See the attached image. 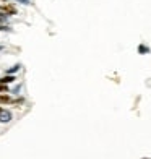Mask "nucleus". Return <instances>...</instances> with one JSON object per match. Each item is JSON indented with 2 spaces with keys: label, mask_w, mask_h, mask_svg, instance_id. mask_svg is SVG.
Returning a JSON list of instances; mask_svg holds the SVG:
<instances>
[{
  "label": "nucleus",
  "mask_w": 151,
  "mask_h": 159,
  "mask_svg": "<svg viewBox=\"0 0 151 159\" xmlns=\"http://www.w3.org/2000/svg\"><path fill=\"white\" fill-rule=\"evenodd\" d=\"M0 11L5 13V15H15L16 8H15V5H11V3H3L0 7Z\"/></svg>",
  "instance_id": "1"
},
{
  "label": "nucleus",
  "mask_w": 151,
  "mask_h": 159,
  "mask_svg": "<svg viewBox=\"0 0 151 159\" xmlns=\"http://www.w3.org/2000/svg\"><path fill=\"white\" fill-rule=\"evenodd\" d=\"M10 120H11V114L8 111L0 112V122H2V124H7V122H10Z\"/></svg>",
  "instance_id": "2"
},
{
  "label": "nucleus",
  "mask_w": 151,
  "mask_h": 159,
  "mask_svg": "<svg viewBox=\"0 0 151 159\" xmlns=\"http://www.w3.org/2000/svg\"><path fill=\"white\" fill-rule=\"evenodd\" d=\"M13 102V99L8 94H0V104H10Z\"/></svg>",
  "instance_id": "3"
},
{
  "label": "nucleus",
  "mask_w": 151,
  "mask_h": 159,
  "mask_svg": "<svg viewBox=\"0 0 151 159\" xmlns=\"http://www.w3.org/2000/svg\"><path fill=\"white\" fill-rule=\"evenodd\" d=\"M11 81H15V76H11V75H8V76H2V78H0V83H2V84L11 83Z\"/></svg>",
  "instance_id": "4"
},
{
  "label": "nucleus",
  "mask_w": 151,
  "mask_h": 159,
  "mask_svg": "<svg viewBox=\"0 0 151 159\" xmlns=\"http://www.w3.org/2000/svg\"><path fill=\"white\" fill-rule=\"evenodd\" d=\"M0 93H8V86L0 83Z\"/></svg>",
  "instance_id": "5"
},
{
  "label": "nucleus",
  "mask_w": 151,
  "mask_h": 159,
  "mask_svg": "<svg viewBox=\"0 0 151 159\" xmlns=\"http://www.w3.org/2000/svg\"><path fill=\"white\" fill-rule=\"evenodd\" d=\"M138 52L146 54V52H148V47H146V46H140V47H138Z\"/></svg>",
  "instance_id": "6"
},
{
  "label": "nucleus",
  "mask_w": 151,
  "mask_h": 159,
  "mask_svg": "<svg viewBox=\"0 0 151 159\" xmlns=\"http://www.w3.org/2000/svg\"><path fill=\"white\" fill-rule=\"evenodd\" d=\"M7 16H8V15H5V13L0 11V21H5V20H7Z\"/></svg>",
  "instance_id": "7"
},
{
  "label": "nucleus",
  "mask_w": 151,
  "mask_h": 159,
  "mask_svg": "<svg viewBox=\"0 0 151 159\" xmlns=\"http://www.w3.org/2000/svg\"><path fill=\"white\" fill-rule=\"evenodd\" d=\"M20 68V65H15V67H11V70H10V73H13V71H16Z\"/></svg>",
  "instance_id": "8"
},
{
  "label": "nucleus",
  "mask_w": 151,
  "mask_h": 159,
  "mask_svg": "<svg viewBox=\"0 0 151 159\" xmlns=\"http://www.w3.org/2000/svg\"><path fill=\"white\" fill-rule=\"evenodd\" d=\"M18 2H21V3H25V5H28V3H30V0H18Z\"/></svg>",
  "instance_id": "9"
},
{
  "label": "nucleus",
  "mask_w": 151,
  "mask_h": 159,
  "mask_svg": "<svg viewBox=\"0 0 151 159\" xmlns=\"http://www.w3.org/2000/svg\"><path fill=\"white\" fill-rule=\"evenodd\" d=\"M0 112H2V107H0Z\"/></svg>",
  "instance_id": "10"
}]
</instances>
